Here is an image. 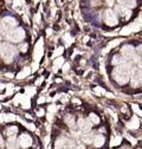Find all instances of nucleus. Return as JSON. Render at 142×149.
Here are the masks:
<instances>
[{"label":"nucleus","instance_id":"f3484780","mask_svg":"<svg viewBox=\"0 0 142 149\" xmlns=\"http://www.w3.org/2000/svg\"><path fill=\"white\" fill-rule=\"evenodd\" d=\"M104 141H105V140H104V137H103L102 135H97V136H95V137H94L93 143H94V146H95V147H97V148H98V147H102V146L104 144Z\"/></svg>","mask_w":142,"mask_h":149},{"label":"nucleus","instance_id":"a19ab883","mask_svg":"<svg viewBox=\"0 0 142 149\" xmlns=\"http://www.w3.org/2000/svg\"><path fill=\"white\" fill-rule=\"evenodd\" d=\"M1 147H3V139L0 137V148H1Z\"/></svg>","mask_w":142,"mask_h":149},{"label":"nucleus","instance_id":"6ab92c4d","mask_svg":"<svg viewBox=\"0 0 142 149\" xmlns=\"http://www.w3.org/2000/svg\"><path fill=\"white\" fill-rule=\"evenodd\" d=\"M31 73V70H30V68H24L19 73L17 74V78L18 79H23V78H25V77H27L29 74Z\"/></svg>","mask_w":142,"mask_h":149},{"label":"nucleus","instance_id":"79ce46f5","mask_svg":"<svg viewBox=\"0 0 142 149\" xmlns=\"http://www.w3.org/2000/svg\"><path fill=\"white\" fill-rule=\"evenodd\" d=\"M47 116H49V121H52V115H51V114H49Z\"/></svg>","mask_w":142,"mask_h":149},{"label":"nucleus","instance_id":"f8f14e48","mask_svg":"<svg viewBox=\"0 0 142 149\" xmlns=\"http://www.w3.org/2000/svg\"><path fill=\"white\" fill-rule=\"evenodd\" d=\"M32 144V139L30 135L27 134H23L20 137H19V146L23 147V148H27Z\"/></svg>","mask_w":142,"mask_h":149},{"label":"nucleus","instance_id":"4c0bfd02","mask_svg":"<svg viewBox=\"0 0 142 149\" xmlns=\"http://www.w3.org/2000/svg\"><path fill=\"white\" fill-rule=\"evenodd\" d=\"M106 4H108L109 6H113L114 5V0H106Z\"/></svg>","mask_w":142,"mask_h":149},{"label":"nucleus","instance_id":"c85d7f7f","mask_svg":"<svg viewBox=\"0 0 142 149\" xmlns=\"http://www.w3.org/2000/svg\"><path fill=\"white\" fill-rule=\"evenodd\" d=\"M133 110L135 111V113H136L137 115H140V116L142 115V111L139 109V105H136V104H133Z\"/></svg>","mask_w":142,"mask_h":149},{"label":"nucleus","instance_id":"39448f33","mask_svg":"<svg viewBox=\"0 0 142 149\" xmlns=\"http://www.w3.org/2000/svg\"><path fill=\"white\" fill-rule=\"evenodd\" d=\"M43 53H44V50H43V39L40 38L38 40V43L36 44L34 46V52H33V70H37L38 68V64H39V61L40 58L43 57Z\"/></svg>","mask_w":142,"mask_h":149},{"label":"nucleus","instance_id":"f704fd0d","mask_svg":"<svg viewBox=\"0 0 142 149\" xmlns=\"http://www.w3.org/2000/svg\"><path fill=\"white\" fill-rule=\"evenodd\" d=\"M95 92H96V94H105V91H103L101 88H96L95 89Z\"/></svg>","mask_w":142,"mask_h":149},{"label":"nucleus","instance_id":"cd10ccee","mask_svg":"<svg viewBox=\"0 0 142 149\" xmlns=\"http://www.w3.org/2000/svg\"><path fill=\"white\" fill-rule=\"evenodd\" d=\"M3 116H4V120L5 121H14L15 120V116L13 114H5Z\"/></svg>","mask_w":142,"mask_h":149},{"label":"nucleus","instance_id":"ddd939ff","mask_svg":"<svg viewBox=\"0 0 142 149\" xmlns=\"http://www.w3.org/2000/svg\"><path fill=\"white\" fill-rule=\"evenodd\" d=\"M94 137H95V136H94V134H93V133H89V132H84V134H82V135H81L82 141H83L84 143H86V144L93 143Z\"/></svg>","mask_w":142,"mask_h":149},{"label":"nucleus","instance_id":"20e7f679","mask_svg":"<svg viewBox=\"0 0 142 149\" xmlns=\"http://www.w3.org/2000/svg\"><path fill=\"white\" fill-rule=\"evenodd\" d=\"M6 38L10 40V42H13V43H19L20 40H23L25 38V31L19 27V29H15V30H11L6 33Z\"/></svg>","mask_w":142,"mask_h":149},{"label":"nucleus","instance_id":"1a4fd4ad","mask_svg":"<svg viewBox=\"0 0 142 149\" xmlns=\"http://www.w3.org/2000/svg\"><path fill=\"white\" fill-rule=\"evenodd\" d=\"M141 30V22L140 19H137L136 22H134L133 24H130L129 26H126L124 29H122V31L120 32L122 36H128L132 32H139Z\"/></svg>","mask_w":142,"mask_h":149},{"label":"nucleus","instance_id":"412c9836","mask_svg":"<svg viewBox=\"0 0 142 149\" xmlns=\"http://www.w3.org/2000/svg\"><path fill=\"white\" fill-rule=\"evenodd\" d=\"M116 10L118 11V13H120L122 17H126V18H129V17H130V11H129V8H127V7L121 8L120 6H117Z\"/></svg>","mask_w":142,"mask_h":149},{"label":"nucleus","instance_id":"0eeeda50","mask_svg":"<svg viewBox=\"0 0 142 149\" xmlns=\"http://www.w3.org/2000/svg\"><path fill=\"white\" fill-rule=\"evenodd\" d=\"M104 22L108 26H115L117 25L118 20H117V17L116 13L113 10H106L104 12Z\"/></svg>","mask_w":142,"mask_h":149},{"label":"nucleus","instance_id":"6e6552de","mask_svg":"<svg viewBox=\"0 0 142 149\" xmlns=\"http://www.w3.org/2000/svg\"><path fill=\"white\" fill-rule=\"evenodd\" d=\"M121 53L126 61H134L135 58V49L132 45H124L121 49Z\"/></svg>","mask_w":142,"mask_h":149},{"label":"nucleus","instance_id":"9d476101","mask_svg":"<svg viewBox=\"0 0 142 149\" xmlns=\"http://www.w3.org/2000/svg\"><path fill=\"white\" fill-rule=\"evenodd\" d=\"M78 128L82 130V132H89L93 127V123L90 122V120H85V118H79L77 122Z\"/></svg>","mask_w":142,"mask_h":149},{"label":"nucleus","instance_id":"a211bd4d","mask_svg":"<svg viewBox=\"0 0 142 149\" xmlns=\"http://www.w3.org/2000/svg\"><path fill=\"white\" fill-rule=\"evenodd\" d=\"M121 43V39H115V40H111L109 44H108V46L105 47V50L103 51V53H106V52H109L111 49H114V47H116L118 44Z\"/></svg>","mask_w":142,"mask_h":149},{"label":"nucleus","instance_id":"473e14b6","mask_svg":"<svg viewBox=\"0 0 142 149\" xmlns=\"http://www.w3.org/2000/svg\"><path fill=\"white\" fill-rule=\"evenodd\" d=\"M49 111L50 113H55V111H57V107H55V105L49 107Z\"/></svg>","mask_w":142,"mask_h":149},{"label":"nucleus","instance_id":"7ed1b4c3","mask_svg":"<svg viewBox=\"0 0 142 149\" xmlns=\"http://www.w3.org/2000/svg\"><path fill=\"white\" fill-rule=\"evenodd\" d=\"M18 22L12 17H5L0 20V33L1 34H6L8 31H11L12 29H14L17 26Z\"/></svg>","mask_w":142,"mask_h":149},{"label":"nucleus","instance_id":"f03ea898","mask_svg":"<svg viewBox=\"0 0 142 149\" xmlns=\"http://www.w3.org/2000/svg\"><path fill=\"white\" fill-rule=\"evenodd\" d=\"M15 53H17V49H15L13 45L8 44V43L3 44L1 47H0V54H1V58H3L4 62L7 63V64L13 61Z\"/></svg>","mask_w":142,"mask_h":149},{"label":"nucleus","instance_id":"dca6fc26","mask_svg":"<svg viewBox=\"0 0 142 149\" xmlns=\"http://www.w3.org/2000/svg\"><path fill=\"white\" fill-rule=\"evenodd\" d=\"M19 147V141L15 139V136H10L7 141V148H18Z\"/></svg>","mask_w":142,"mask_h":149},{"label":"nucleus","instance_id":"a878e982","mask_svg":"<svg viewBox=\"0 0 142 149\" xmlns=\"http://www.w3.org/2000/svg\"><path fill=\"white\" fill-rule=\"evenodd\" d=\"M65 121H66V123L69 124V127H70V128H72V127L75 125V121H74V117L71 116V115H68V116L65 117Z\"/></svg>","mask_w":142,"mask_h":149},{"label":"nucleus","instance_id":"37998d69","mask_svg":"<svg viewBox=\"0 0 142 149\" xmlns=\"http://www.w3.org/2000/svg\"><path fill=\"white\" fill-rule=\"evenodd\" d=\"M4 88H5V85H4V84H0V90H3Z\"/></svg>","mask_w":142,"mask_h":149},{"label":"nucleus","instance_id":"423d86ee","mask_svg":"<svg viewBox=\"0 0 142 149\" xmlns=\"http://www.w3.org/2000/svg\"><path fill=\"white\" fill-rule=\"evenodd\" d=\"M130 76H132V82H130L132 88H139L141 85V82H142V72H141L140 68L132 69Z\"/></svg>","mask_w":142,"mask_h":149},{"label":"nucleus","instance_id":"b1692460","mask_svg":"<svg viewBox=\"0 0 142 149\" xmlns=\"http://www.w3.org/2000/svg\"><path fill=\"white\" fill-rule=\"evenodd\" d=\"M17 132H18V128L17 127H10L7 130H6V134L7 136H15L17 135Z\"/></svg>","mask_w":142,"mask_h":149},{"label":"nucleus","instance_id":"ea45409f","mask_svg":"<svg viewBox=\"0 0 142 149\" xmlns=\"http://www.w3.org/2000/svg\"><path fill=\"white\" fill-rule=\"evenodd\" d=\"M44 101H45V98H44V97H42V98H39V100H38V103H43Z\"/></svg>","mask_w":142,"mask_h":149},{"label":"nucleus","instance_id":"4be33fe9","mask_svg":"<svg viewBox=\"0 0 142 149\" xmlns=\"http://www.w3.org/2000/svg\"><path fill=\"white\" fill-rule=\"evenodd\" d=\"M19 103L23 105V108H30V105H31L30 97H27V96L23 95V96H22V98H20V101H19Z\"/></svg>","mask_w":142,"mask_h":149},{"label":"nucleus","instance_id":"393cba45","mask_svg":"<svg viewBox=\"0 0 142 149\" xmlns=\"http://www.w3.org/2000/svg\"><path fill=\"white\" fill-rule=\"evenodd\" d=\"M121 141H122V137H121V136H115V137L111 140L110 146H111V147H114V146H118V144H121Z\"/></svg>","mask_w":142,"mask_h":149},{"label":"nucleus","instance_id":"c9c22d12","mask_svg":"<svg viewBox=\"0 0 142 149\" xmlns=\"http://www.w3.org/2000/svg\"><path fill=\"white\" fill-rule=\"evenodd\" d=\"M127 137H128V140H129L133 144H136V140H135V139H133V137H130V136H127Z\"/></svg>","mask_w":142,"mask_h":149},{"label":"nucleus","instance_id":"2f4dec72","mask_svg":"<svg viewBox=\"0 0 142 149\" xmlns=\"http://www.w3.org/2000/svg\"><path fill=\"white\" fill-rule=\"evenodd\" d=\"M26 92H27V95H29V97H30V96H32V95L34 94V89H29V88H27V89H26Z\"/></svg>","mask_w":142,"mask_h":149},{"label":"nucleus","instance_id":"2eb2a0df","mask_svg":"<svg viewBox=\"0 0 142 149\" xmlns=\"http://www.w3.org/2000/svg\"><path fill=\"white\" fill-rule=\"evenodd\" d=\"M127 127H128L129 129H137V128L140 127V121H139V118H137L136 116H133V118L130 120V122L127 123Z\"/></svg>","mask_w":142,"mask_h":149},{"label":"nucleus","instance_id":"5701e85b","mask_svg":"<svg viewBox=\"0 0 142 149\" xmlns=\"http://www.w3.org/2000/svg\"><path fill=\"white\" fill-rule=\"evenodd\" d=\"M63 63H64V59H63L62 57L57 58V59L55 61V63H53V71H57L58 69H61V66L63 65Z\"/></svg>","mask_w":142,"mask_h":149},{"label":"nucleus","instance_id":"72a5a7b5","mask_svg":"<svg viewBox=\"0 0 142 149\" xmlns=\"http://www.w3.org/2000/svg\"><path fill=\"white\" fill-rule=\"evenodd\" d=\"M26 49H27V45H26V44H23V45H20V47H19V50H20L22 52H26Z\"/></svg>","mask_w":142,"mask_h":149},{"label":"nucleus","instance_id":"58836bf2","mask_svg":"<svg viewBox=\"0 0 142 149\" xmlns=\"http://www.w3.org/2000/svg\"><path fill=\"white\" fill-rule=\"evenodd\" d=\"M37 114H38V116H42V115H44V110H39Z\"/></svg>","mask_w":142,"mask_h":149},{"label":"nucleus","instance_id":"4468645a","mask_svg":"<svg viewBox=\"0 0 142 149\" xmlns=\"http://www.w3.org/2000/svg\"><path fill=\"white\" fill-rule=\"evenodd\" d=\"M120 6L127 7V8H133L136 6V0H118Z\"/></svg>","mask_w":142,"mask_h":149},{"label":"nucleus","instance_id":"f257e3e1","mask_svg":"<svg viewBox=\"0 0 142 149\" xmlns=\"http://www.w3.org/2000/svg\"><path fill=\"white\" fill-rule=\"evenodd\" d=\"M132 64L124 63L121 65H116V68L113 71V78L120 84L124 85L127 84L129 78H130V72H132Z\"/></svg>","mask_w":142,"mask_h":149},{"label":"nucleus","instance_id":"c756f323","mask_svg":"<svg viewBox=\"0 0 142 149\" xmlns=\"http://www.w3.org/2000/svg\"><path fill=\"white\" fill-rule=\"evenodd\" d=\"M62 53H63V47H59L58 50H56V51H55V53H53V58L57 57V56H61Z\"/></svg>","mask_w":142,"mask_h":149},{"label":"nucleus","instance_id":"7c9ffc66","mask_svg":"<svg viewBox=\"0 0 142 149\" xmlns=\"http://www.w3.org/2000/svg\"><path fill=\"white\" fill-rule=\"evenodd\" d=\"M12 92H13V85L12 84H8L7 85V95L12 94Z\"/></svg>","mask_w":142,"mask_h":149},{"label":"nucleus","instance_id":"e433bc0d","mask_svg":"<svg viewBox=\"0 0 142 149\" xmlns=\"http://www.w3.org/2000/svg\"><path fill=\"white\" fill-rule=\"evenodd\" d=\"M69 68H70V64H69V63H66V64H64L63 70H64V71H66V70H69Z\"/></svg>","mask_w":142,"mask_h":149},{"label":"nucleus","instance_id":"aec40b11","mask_svg":"<svg viewBox=\"0 0 142 149\" xmlns=\"http://www.w3.org/2000/svg\"><path fill=\"white\" fill-rule=\"evenodd\" d=\"M113 64L114 65H121V64H124V63H127V61L124 59L122 56H114L113 57Z\"/></svg>","mask_w":142,"mask_h":149},{"label":"nucleus","instance_id":"bb28decb","mask_svg":"<svg viewBox=\"0 0 142 149\" xmlns=\"http://www.w3.org/2000/svg\"><path fill=\"white\" fill-rule=\"evenodd\" d=\"M89 118H90V122H91V123H95V124L100 123V118H98V116L95 115V114H90Z\"/></svg>","mask_w":142,"mask_h":149},{"label":"nucleus","instance_id":"9b49d317","mask_svg":"<svg viewBox=\"0 0 142 149\" xmlns=\"http://www.w3.org/2000/svg\"><path fill=\"white\" fill-rule=\"evenodd\" d=\"M74 143L65 137H61L56 141V148H72Z\"/></svg>","mask_w":142,"mask_h":149}]
</instances>
